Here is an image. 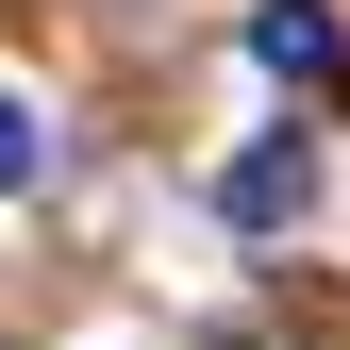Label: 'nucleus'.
<instances>
[{"instance_id":"7ed1b4c3","label":"nucleus","mask_w":350,"mask_h":350,"mask_svg":"<svg viewBox=\"0 0 350 350\" xmlns=\"http://www.w3.org/2000/svg\"><path fill=\"white\" fill-rule=\"evenodd\" d=\"M33 167H51V134H33V100H0V200H17Z\"/></svg>"},{"instance_id":"f257e3e1","label":"nucleus","mask_w":350,"mask_h":350,"mask_svg":"<svg viewBox=\"0 0 350 350\" xmlns=\"http://www.w3.org/2000/svg\"><path fill=\"white\" fill-rule=\"evenodd\" d=\"M300 200H317V150H300V134H250L234 167H217V217H234V234H284Z\"/></svg>"},{"instance_id":"f03ea898","label":"nucleus","mask_w":350,"mask_h":350,"mask_svg":"<svg viewBox=\"0 0 350 350\" xmlns=\"http://www.w3.org/2000/svg\"><path fill=\"white\" fill-rule=\"evenodd\" d=\"M250 67L317 83V67H334V17H317V0H250Z\"/></svg>"}]
</instances>
